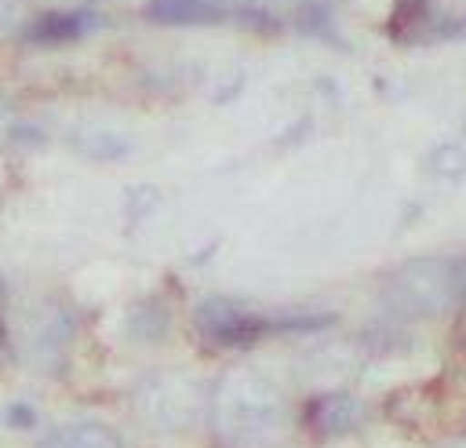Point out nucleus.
<instances>
[{
  "label": "nucleus",
  "instance_id": "nucleus-1",
  "mask_svg": "<svg viewBox=\"0 0 466 448\" xmlns=\"http://www.w3.org/2000/svg\"><path fill=\"white\" fill-rule=\"evenodd\" d=\"M211 419L229 448H269L288 426L280 390L251 368H233L222 375L211 397Z\"/></svg>",
  "mask_w": 466,
  "mask_h": 448
},
{
  "label": "nucleus",
  "instance_id": "nucleus-2",
  "mask_svg": "<svg viewBox=\"0 0 466 448\" xmlns=\"http://www.w3.org/2000/svg\"><path fill=\"white\" fill-rule=\"evenodd\" d=\"M197 324L208 339L222 342V346H244L255 342L269 331H313L331 324L328 313H288V317H258L248 306L233 302V299H204L197 306Z\"/></svg>",
  "mask_w": 466,
  "mask_h": 448
},
{
  "label": "nucleus",
  "instance_id": "nucleus-3",
  "mask_svg": "<svg viewBox=\"0 0 466 448\" xmlns=\"http://www.w3.org/2000/svg\"><path fill=\"white\" fill-rule=\"evenodd\" d=\"M451 288H455V273L448 262L415 259L386 280V302L404 317H433L451 302Z\"/></svg>",
  "mask_w": 466,
  "mask_h": 448
},
{
  "label": "nucleus",
  "instance_id": "nucleus-4",
  "mask_svg": "<svg viewBox=\"0 0 466 448\" xmlns=\"http://www.w3.org/2000/svg\"><path fill=\"white\" fill-rule=\"evenodd\" d=\"M138 408H142V415H149V423H157V426H182V423H189L193 412H197V390H193V382H186V379L164 375V379H153V382L142 386Z\"/></svg>",
  "mask_w": 466,
  "mask_h": 448
},
{
  "label": "nucleus",
  "instance_id": "nucleus-5",
  "mask_svg": "<svg viewBox=\"0 0 466 448\" xmlns=\"http://www.w3.org/2000/svg\"><path fill=\"white\" fill-rule=\"evenodd\" d=\"M102 22L95 11H47L40 15L36 22L25 25V40L36 44V47H55V44H73V40H84L87 33H95Z\"/></svg>",
  "mask_w": 466,
  "mask_h": 448
},
{
  "label": "nucleus",
  "instance_id": "nucleus-6",
  "mask_svg": "<svg viewBox=\"0 0 466 448\" xmlns=\"http://www.w3.org/2000/svg\"><path fill=\"white\" fill-rule=\"evenodd\" d=\"M146 15L160 25H215L237 18V11L222 0H149Z\"/></svg>",
  "mask_w": 466,
  "mask_h": 448
},
{
  "label": "nucleus",
  "instance_id": "nucleus-7",
  "mask_svg": "<svg viewBox=\"0 0 466 448\" xmlns=\"http://www.w3.org/2000/svg\"><path fill=\"white\" fill-rule=\"evenodd\" d=\"M40 448H124L120 437L102 423H66Z\"/></svg>",
  "mask_w": 466,
  "mask_h": 448
},
{
  "label": "nucleus",
  "instance_id": "nucleus-8",
  "mask_svg": "<svg viewBox=\"0 0 466 448\" xmlns=\"http://www.w3.org/2000/svg\"><path fill=\"white\" fill-rule=\"evenodd\" d=\"M357 401L353 397H346V393H331V397H324V401H317V408H313V415H317V426L324 430V433H339V430H350L353 423H357Z\"/></svg>",
  "mask_w": 466,
  "mask_h": 448
},
{
  "label": "nucleus",
  "instance_id": "nucleus-9",
  "mask_svg": "<svg viewBox=\"0 0 466 448\" xmlns=\"http://www.w3.org/2000/svg\"><path fill=\"white\" fill-rule=\"evenodd\" d=\"M4 291H7V288H4V280H0V302H4Z\"/></svg>",
  "mask_w": 466,
  "mask_h": 448
}]
</instances>
